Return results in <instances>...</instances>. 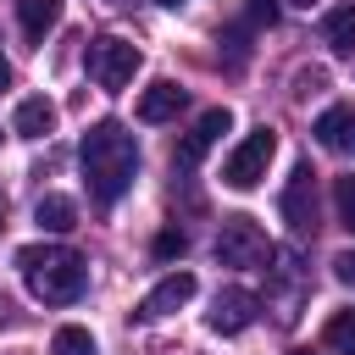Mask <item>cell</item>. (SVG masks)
<instances>
[{
    "mask_svg": "<svg viewBox=\"0 0 355 355\" xmlns=\"http://www.w3.org/2000/svg\"><path fill=\"white\" fill-rule=\"evenodd\" d=\"M17 266L33 288V300H44V305H72L89 283L83 255H72L61 244H28V250H17Z\"/></svg>",
    "mask_w": 355,
    "mask_h": 355,
    "instance_id": "7a4b0ae2",
    "label": "cell"
},
{
    "mask_svg": "<svg viewBox=\"0 0 355 355\" xmlns=\"http://www.w3.org/2000/svg\"><path fill=\"white\" fill-rule=\"evenodd\" d=\"M78 161H83V178H89V194L100 205H116L128 189H133V172H139V144L122 122H94L78 144Z\"/></svg>",
    "mask_w": 355,
    "mask_h": 355,
    "instance_id": "6da1fadb",
    "label": "cell"
},
{
    "mask_svg": "<svg viewBox=\"0 0 355 355\" xmlns=\"http://www.w3.org/2000/svg\"><path fill=\"white\" fill-rule=\"evenodd\" d=\"M250 17H255V22H266V28H272V22H277V6H272V0H250Z\"/></svg>",
    "mask_w": 355,
    "mask_h": 355,
    "instance_id": "44dd1931",
    "label": "cell"
},
{
    "mask_svg": "<svg viewBox=\"0 0 355 355\" xmlns=\"http://www.w3.org/2000/svg\"><path fill=\"white\" fill-rule=\"evenodd\" d=\"M333 205H338V222H344V227L355 233V172L333 183Z\"/></svg>",
    "mask_w": 355,
    "mask_h": 355,
    "instance_id": "ac0fdd59",
    "label": "cell"
},
{
    "mask_svg": "<svg viewBox=\"0 0 355 355\" xmlns=\"http://www.w3.org/2000/svg\"><path fill=\"white\" fill-rule=\"evenodd\" d=\"M216 261L222 266H272L277 244L266 239V227L255 216H227L222 233H216Z\"/></svg>",
    "mask_w": 355,
    "mask_h": 355,
    "instance_id": "3957f363",
    "label": "cell"
},
{
    "mask_svg": "<svg viewBox=\"0 0 355 355\" xmlns=\"http://www.w3.org/2000/svg\"><path fill=\"white\" fill-rule=\"evenodd\" d=\"M33 222H39L44 233H72V227H78V205H72L67 194H44V200L33 205Z\"/></svg>",
    "mask_w": 355,
    "mask_h": 355,
    "instance_id": "5bb4252c",
    "label": "cell"
},
{
    "mask_svg": "<svg viewBox=\"0 0 355 355\" xmlns=\"http://www.w3.org/2000/svg\"><path fill=\"white\" fill-rule=\"evenodd\" d=\"M89 78L100 83V89H128L133 83V72H139V44H128V39H116V33H105V39H89Z\"/></svg>",
    "mask_w": 355,
    "mask_h": 355,
    "instance_id": "5b68a950",
    "label": "cell"
},
{
    "mask_svg": "<svg viewBox=\"0 0 355 355\" xmlns=\"http://www.w3.org/2000/svg\"><path fill=\"white\" fill-rule=\"evenodd\" d=\"M333 277H338L344 288H355V250H338V255H333Z\"/></svg>",
    "mask_w": 355,
    "mask_h": 355,
    "instance_id": "ffe728a7",
    "label": "cell"
},
{
    "mask_svg": "<svg viewBox=\"0 0 355 355\" xmlns=\"http://www.w3.org/2000/svg\"><path fill=\"white\" fill-rule=\"evenodd\" d=\"M294 355H311V349H294Z\"/></svg>",
    "mask_w": 355,
    "mask_h": 355,
    "instance_id": "484cf974",
    "label": "cell"
},
{
    "mask_svg": "<svg viewBox=\"0 0 355 355\" xmlns=\"http://www.w3.org/2000/svg\"><path fill=\"white\" fill-rule=\"evenodd\" d=\"M0 89H11V61L0 55Z\"/></svg>",
    "mask_w": 355,
    "mask_h": 355,
    "instance_id": "7402d4cb",
    "label": "cell"
},
{
    "mask_svg": "<svg viewBox=\"0 0 355 355\" xmlns=\"http://www.w3.org/2000/svg\"><path fill=\"white\" fill-rule=\"evenodd\" d=\"M322 344H327V349H338V355H355V311H338V316H327V327H322Z\"/></svg>",
    "mask_w": 355,
    "mask_h": 355,
    "instance_id": "e0dca14e",
    "label": "cell"
},
{
    "mask_svg": "<svg viewBox=\"0 0 355 355\" xmlns=\"http://www.w3.org/2000/svg\"><path fill=\"white\" fill-rule=\"evenodd\" d=\"M0 227H6V194H0Z\"/></svg>",
    "mask_w": 355,
    "mask_h": 355,
    "instance_id": "cb8c5ba5",
    "label": "cell"
},
{
    "mask_svg": "<svg viewBox=\"0 0 355 355\" xmlns=\"http://www.w3.org/2000/svg\"><path fill=\"white\" fill-rule=\"evenodd\" d=\"M161 6H178V0H161Z\"/></svg>",
    "mask_w": 355,
    "mask_h": 355,
    "instance_id": "d4e9b609",
    "label": "cell"
},
{
    "mask_svg": "<svg viewBox=\"0 0 355 355\" xmlns=\"http://www.w3.org/2000/svg\"><path fill=\"white\" fill-rule=\"evenodd\" d=\"M11 128H17L22 139H44V133L55 128V105H50L44 94H28V100L17 105V116H11Z\"/></svg>",
    "mask_w": 355,
    "mask_h": 355,
    "instance_id": "4fadbf2b",
    "label": "cell"
},
{
    "mask_svg": "<svg viewBox=\"0 0 355 355\" xmlns=\"http://www.w3.org/2000/svg\"><path fill=\"white\" fill-rule=\"evenodd\" d=\"M283 222L305 239V233H316V172H311V161H300L294 172H288V189H283Z\"/></svg>",
    "mask_w": 355,
    "mask_h": 355,
    "instance_id": "8992f818",
    "label": "cell"
},
{
    "mask_svg": "<svg viewBox=\"0 0 355 355\" xmlns=\"http://www.w3.org/2000/svg\"><path fill=\"white\" fill-rule=\"evenodd\" d=\"M17 22H22V39L39 44V39L61 22V0H17Z\"/></svg>",
    "mask_w": 355,
    "mask_h": 355,
    "instance_id": "7c38bea8",
    "label": "cell"
},
{
    "mask_svg": "<svg viewBox=\"0 0 355 355\" xmlns=\"http://www.w3.org/2000/svg\"><path fill=\"white\" fill-rule=\"evenodd\" d=\"M50 355H100V344H94V333H89V327H55Z\"/></svg>",
    "mask_w": 355,
    "mask_h": 355,
    "instance_id": "2e32d148",
    "label": "cell"
},
{
    "mask_svg": "<svg viewBox=\"0 0 355 355\" xmlns=\"http://www.w3.org/2000/svg\"><path fill=\"white\" fill-rule=\"evenodd\" d=\"M183 100H189V89H178L172 78H155L144 94H139V122H166V116H178L183 111Z\"/></svg>",
    "mask_w": 355,
    "mask_h": 355,
    "instance_id": "8fae6325",
    "label": "cell"
},
{
    "mask_svg": "<svg viewBox=\"0 0 355 355\" xmlns=\"http://www.w3.org/2000/svg\"><path fill=\"white\" fill-rule=\"evenodd\" d=\"M183 250H189L183 227H166V233H155V255H161V261H172V255H183Z\"/></svg>",
    "mask_w": 355,
    "mask_h": 355,
    "instance_id": "d6986e66",
    "label": "cell"
},
{
    "mask_svg": "<svg viewBox=\"0 0 355 355\" xmlns=\"http://www.w3.org/2000/svg\"><path fill=\"white\" fill-rule=\"evenodd\" d=\"M255 311H261V300H255L250 288H222V294L211 300L205 322H211V333H244V327L255 322Z\"/></svg>",
    "mask_w": 355,
    "mask_h": 355,
    "instance_id": "ba28073f",
    "label": "cell"
},
{
    "mask_svg": "<svg viewBox=\"0 0 355 355\" xmlns=\"http://www.w3.org/2000/svg\"><path fill=\"white\" fill-rule=\"evenodd\" d=\"M272 155H277V133L261 122V128H255V133H244V139L233 144V155L222 161V183H227V189H255V183L266 178Z\"/></svg>",
    "mask_w": 355,
    "mask_h": 355,
    "instance_id": "277c9868",
    "label": "cell"
},
{
    "mask_svg": "<svg viewBox=\"0 0 355 355\" xmlns=\"http://www.w3.org/2000/svg\"><path fill=\"white\" fill-rule=\"evenodd\" d=\"M227 128H233V116H227V105H216V111H205V116H200V122L189 128V139L178 144V166H194V161H200V155H205V150H211V144H216V139H222Z\"/></svg>",
    "mask_w": 355,
    "mask_h": 355,
    "instance_id": "9c48e42d",
    "label": "cell"
},
{
    "mask_svg": "<svg viewBox=\"0 0 355 355\" xmlns=\"http://www.w3.org/2000/svg\"><path fill=\"white\" fill-rule=\"evenodd\" d=\"M311 133H316L322 150H333V155H355V105H333V111H322Z\"/></svg>",
    "mask_w": 355,
    "mask_h": 355,
    "instance_id": "30bf717a",
    "label": "cell"
},
{
    "mask_svg": "<svg viewBox=\"0 0 355 355\" xmlns=\"http://www.w3.org/2000/svg\"><path fill=\"white\" fill-rule=\"evenodd\" d=\"M288 6H305V11H311V6H316V0H288Z\"/></svg>",
    "mask_w": 355,
    "mask_h": 355,
    "instance_id": "603a6c76",
    "label": "cell"
},
{
    "mask_svg": "<svg viewBox=\"0 0 355 355\" xmlns=\"http://www.w3.org/2000/svg\"><path fill=\"white\" fill-rule=\"evenodd\" d=\"M327 44H333L338 55H355V0L327 17Z\"/></svg>",
    "mask_w": 355,
    "mask_h": 355,
    "instance_id": "9a60e30c",
    "label": "cell"
},
{
    "mask_svg": "<svg viewBox=\"0 0 355 355\" xmlns=\"http://www.w3.org/2000/svg\"><path fill=\"white\" fill-rule=\"evenodd\" d=\"M194 272H172V277H161L144 300H139V322H161V316H172V311H183L189 300H194Z\"/></svg>",
    "mask_w": 355,
    "mask_h": 355,
    "instance_id": "52a82bcc",
    "label": "cell"
}]
</instances>
